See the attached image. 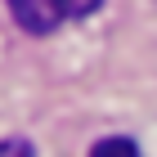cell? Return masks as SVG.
I'll return each instance as SVG.
<instances>
[{
    "label": "cell",
    "mask_w": 157,
    "mask_h": 157,
    "mask_svg": "<svg viewBox=\"0 0 157 157\" xmlns=\"http://www.w3.org/2000/svg\"><path fill=\"white\" fill-rule=\"evenodd\" d=\"M5 5H9L13 23L23 27V32H32V36H49V32L67 18L63 0H5Z\"/></svg>",
    "instance_id": "cell-1"
},
{
    "label": "cell",
    "mask_w": 157,
    "mask_h": 157,
    "mask_svg": "<svg viewBox=\"0 0 157 157\" xmlns=\"http://www.w3.org/2000/svg\"><path fill=\"white\" fill-rule=\"evenodd\" d=\"M90 157H139V148H135V139L112 135V139H99V144L90 148Z\"/></svg>",
    "instance_id": "cell-2"
},
{
    "label": "cell",
    "mask_w": 157,
    "mask_h": 157,
    "mask_svg": "<svg viewBox=\"0 0 157 157\" xmlns=\"http://www.w3.org/2000/svg\"><path fill=\"white\" fill-rule=\"evenodd\" d=\"M0 157H36V148L27 139H0Z\"/></svg>",
    "instance_id": "cell-3"
},
{
    "label": "cell",
    "mask_w": 157,
    "mask_h": 157,
    "mask_svg": "<svg viewBox=\"0 0 157 157\" xmlns=\"http://www.w3.org/2000/svg\"><path fill=\"white\" fill-rule=\"evenodd\" d=\"M103 0H63V9H67V18H85V13H94Z\"/></svg>",
    "instance_id": "cell-4"
}]
</instances>
